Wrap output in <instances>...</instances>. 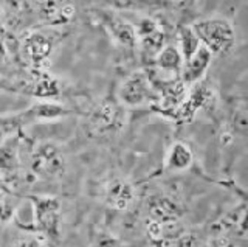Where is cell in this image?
Instances as JSON below:
<instances>
[{
  "label": "cell",
  "mask_w": 248,
  "mask_h": 247,
  "mask_svg": "<svg viewBox=\"0 0 248 247\" xmlns=\"http://www.w3.org/2000/svg\"><path fill=\"white\" fill-rule=\"evenodd\" d=\"M191 28L200 44L214 55H223L234 47L236 34L228 20L220 17H209L194 22Z\"/></svg>",
  "instance_id": "1"
},
{
  "label": "cell",
  "mask_w": 248,
  "mask_h": 247,
  "mask_svg": "<svg viewBox=\"0 0 248 247\" xmlns=\"http://www.w3.org/2000/svg\"><path fill=\"white\" fill-rule=\"evenodd\" d=\"M118 99L127 107H138L157 101L158 95L146 72H135L129 75L118 89Z\"/></svg>",
  "instance_id": "2"
},
{
  "label": "cell",
  "mask_w": 248,
  "mask_h": 247,
  "mask_svg": "<svg viewBox=\"0 0 248 247\" xmlns=\"http://www.w3.org/2000/svg\"><path fill=\"white\" fill-rule=\"evenodd\" d=\"M137 36V45L140 51L146 58H154L158 55L160 50L165 47V33L158 27L157 22H154L149 17H143L137 22L134 27Z\"/></svg>",
  "instance_id": "3"
},
{
  "label": "cell",
  "mask_w": 248,
  "mask_h": 247,
  "mask_svg": "<svg viewBox=\"0 0 248 247\" xmlns=\"http://www.w3.org/2000/svg\"><path fill=\"white\" fill-rule=\"evenodd\" d=\"M96 13H98L99 20L103 22L104 28L116 42L127 49L137 47V36H135L134 25H130L126 19L121 17L120 14H116L113 11L98 10Z\"/></svg>",
  "instance_id": "4"
},
{
  "label": "cell",
  "mask_w": 248,
  "mask_h": 247,
  "mask_svg": "<svg viewBox=\"0 0 248 247\" xmlns=\"http://www.w3.org/2000/svg\"><path fill=\"white\" fill-rule=\"evenodd\" d=\"M211 61H213V53L200 44V47L196 50V53L191 55L186 61H183V67L180 72L182 82L186 87H191L196 82H200V80L208 72L209 66H211Z\"/></svg>",
  "instance_id": "5"
},
{
  "label": "cell",
  "mask_w": 248,
  "mask_h": 247,
  "mask_svg": "<svg viewBox=\"0 0 248 247\" xmlns=\"http://www.w3.org/2000/svg\"><path fill=\"white\" fill-rule=\"evenodd\" d=\"M68 111L64 106H61L58 103H50V101H41L36 103L31 107H28L27 111H23L17 115H14L13 118L3 120L2 123H8L13 126H23L25 123H33L37 120H50V118H58L62 115H67Z\"/></svg>",
  "instance_id": "6"
},
{
  "label": "cell",
  "mask_w": 248,
  "mask_h": 247,
  "mask_svg": "<svg viewBox=\"0 0 248 247\" xmlns=\"http://www.w3.org/2000/svg\"><path fill=\"white\" fill-rule=\"evenodd\" d=\"M213 98V89L205 82H196L191 86L189 94L185 97L183 103L175 109V114L182 120H191L200 109H203Z\"/></svg>",
  "instance_id": "7"
},
{
  "label": "cell",
  "mask_w": 248,
  "mask_h": 247,
  "mask_svg": "<svg viewBox=\"0 0 248 247\" xmlns=\"http://www.w3.org/2000/svg\"><path fill=\"white\" fill-rule=\"evenodd\" d=\"M155 64L160 73L169 75L170 78H180V72L183 67V56L177 45H165L157 56Z\"/></svg>",
  "instance_id": "8"
},
{
  "label": "cell",
  "mask_w": 248,
  "mask_h": 247,
  "mask_svg": "<svg viewBox=\"0 0 248 247\" xmlns=\"http://www.w3.org/2000/svg\"><path fill=\"white\" fill-rule=\"evenodd\" d=\"M51 47L53 45L48 37L39 33L28 36L23 42V51H25L30 63H33L34 66H41L42 63H45L46 58L50 56Z\"/></svg>",
  "instance_id": "9"
},
{
  "label": "cell",
  "mask_w": 248,
  "mask_h": 247,
  "mask_svg": "<svg viewBox=\"0 0 248 247\" xmlns=\"http://www.w3.org/2000/svg\"><path fill=\"white\" fill-rule=\"evenodd\" d=\"M120 118V109L115 103L104 101L98 104L90 114V123L96 131L112 129Z\"/></svg>",
  "instance_id": "10"
},
{
  "label": "cell",
  "mask_w": 248,
  "mask_h": 247,
  "mask_svg": "<svg viewBox=\"0 0 248 247\" xmlns=\"http://www.w3.org/2000/svg\"><path fill=\"white\" fill-rule=\"evenodd\" d=\"M177 36H178L177 49L180 50L183 61H186L191 55H194L196 50L200 47V41L197 39V36H196V33H194V30L191 27H182L180 30H178Z\"/></svg>",
  "instance_id": "11"
},
{
  "label": "cell",
  "mask_w": 248,
  "mask_h": 247,
  "mask_svg": "<svg viewBox=\"0 0 248 247\" xmlns=\"http://www.w3.org/2000/svg\"><path fill=\"white\" fill-rule=\"evenodd\" d=\"M108 199L116 208H126L132 199V190L129 185L116 182L108 188Z\"/></svg>",
  "instance_id": "12"
},
{
  "label": "cell",
  "mask_w": 248,
  "mask_h": 247,
  "mask_svg": "<svg viewBox=\"0 0 248 247\" xmlns=\"http://www.w3.org/2000/svg\"><path fill=\"white\" fill-rule=\"evenodd\" d=\"M191 151L186 145L183 143H175L170 149V156H169V165L172 168L182 169L186 168L191 164Z\"/></svg>",
  "instance_id": "13"
},
{
  "label": "cell",
  "mask_w": 248,
  "mask_h": 247,
  "mask_svg": "<svg viewBox=\"0 0 248 247\" xmlns=\"http://www.w3.org/2000/svg\"><path fill=\"white\" fill-rule=\"evenodd\" d=\"M37 216H39V221H41L42 226L45 227H53L54 226V219H56V210L58 207L53 200H44V202L39 204L37 208Z\"/></svg>",
  "instance_id": "14"
},
{
  "label": "cell",
  "mask_w": 248,
  "mask_h": 247,
  "mask_svg": "<svg viewBox=\"0 0 248 247\" xmlns=\"http://www.w3.org/2000/svg\"><path fill=\"white\" fill-rule=\"evenodd\" d=\"M104 2L121 10H137V8H143V6L149 5L151 0H104Z\"/></svg>",
  "instance_id": "15"
},
{
  "label": "cell",
  "mask_w": 248,
  "mask_h": 247,
  "mask_svg": "<svg viewBox=\"0 0 248 247\" xmlns=\"http://www.w3.org/2000/svg\"><path fill=\"white\" fill-rule=\"evenodd\" d=\"M14 165V148L6 143L0 148V168L6 169V168H11Z\"/></svg>",
  "instance_id": "16"
},
{
  "label": "cell",
  "mask_w": 248,
  "mask_h": 247,
  "mask_svg": "<svg viewBox=\"0 0 248 247\" xmlns=\"http://www.w3.org/2000/svg\"><path fill=\"white\" fill-rule=\"evenodd\" d=\"M20 247H39V246L36 243H23Z\"/></svg>",
  "instance_id": "17"
},
{
  "label": "cell",
  "mask_w": 248,
  "mask_h": 247,
  "mask_svg": "<svg viewBox=\"0 0 248 247\" xmlns=\"http://www.w3.org/2000/svg\"><path fill=\"white\" fill-rule=\"evenodd\" d=\"M183 2H194V0H183Z\"/></svg>",
  "instance_id": "18"
},
{
  "label": "cell",
  "mask_w": 248,
  "mask_h": 247,
  "mask_svg": "<svg viewBox=\"0 0 248 247\" xmlns=\"http://www.w3.org/2000/svg\"><path fill=\"white\" fill-rule=\"evenodd\" d=\"M0 25H2V24H0Z\"/></svg>",
  "instance_id": "19"
}]
</instances>
